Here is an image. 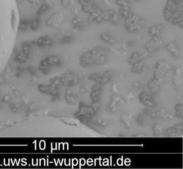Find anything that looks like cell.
Here are the masks:
<instances>
[{"label":"cell","instance_id":"cell-1","mask_svg":"<svg viewBox=\"0 0 183 169\" xmlns=\"http://www.w3.org/2000/svg\"><path fill=\"white\" fill-rule=\"evenodd\" d=\"M13 15L12 0H0V43L8 40L11 36Z\"/></svg>","mask_w":183,"mask_h":169},{"label":"cell","instance_id":"cell-2","mask_svg":"<svg viewBox=\"0 0 183 169\" xmlns=\"http://www.w3.org/2000/svg\"><path fill=\"white\" fill-rule=\"evenodd\" d=\"M183 0H167L163 12V17L169 23L183 26Z\"/></svg>","mask_w":183,"mask_h":169},{"label":"cell","instance_id":"cell-3","mask_svg":"<svg viewBox=\"0 0 183 169\" xmlns=\"http://www.w3.org/2000/svg\"><path fill=\"white\" fill-rule=\"evenodd\" d=\"M105 61V54L101 48L96 47L92 51L84 53L82 57V62L84 65L90 64L93 62L103 63Z\"/></svg>","mask_w":183,"mask_h":169},{"label":"cell","instance_id":"cell-4","mask_svg":"<svg viewBox=\"0 0 183 169\" xmlns=\"http://www.w3.org/2000/svg\"><path fill=\"white\" fill-rule=\"evenodd\" d=\"M124 26L129 33H137L141 28L140 18L136 14L130 12L127 17L125 18Z\"/></svg>","mask_w":183,"mask_h":169},{"label":"cell","instance_id":"cell-5","mask_svg":"<svg viewBox=\"0 0 183 169\" xmlns=\"http://www.w3.org/2000/svg\"><path fill=\"white\" fill-rule=\"evenodd\" d=\"M79 1L83 11L89 14L98 8L92 0H79Z\"/></svg>","mask_w":183,"mask_h":169},{"label":"cell","instance_id":"cell-6","mask_svg":"<svg viewBox=\"0 0 183 169\" xmlns=\"http://www.w3.org/2000/svg\"><path fill=\"white\" fill-rule=\"evenodd\" d=\"M163 26L162 24L156 25L150 28L149 30V34L152 37H159L162 34L163 32Z\"/></svg>","mask_w":183,"mask_h":169},{"label":"cell","instance_id":"cell-7","mask_svg":"<svg viewBox=\"0 0 183 169\" xmlns=\"http://www.w3.org/2000/svg\"><path fill=\"white\" fill-rule=\"evenodd\" d=\"M130 13V4L128 5L121 6L120 9V15L123 18H126Z\"/></svg>","mask_w":183,"mask_h":169},{"label":"cell","instance_id":"cell-8","mask_svg":"<svg viewBox=\"0 0 183 169\" xmlns=\"http://www.w3.org/2000/svg\"><path fill=\"white\" fill-rule=\"evenodd\" d=\"M100 37L102 40H103L104 42L109 44H113L115 43V40L112 37L110 36L106 32L101 33Z\"/></svg>","mask_w":183,"mask_h":169},{"label":"cell","instance_id":"cell-9","mask_svg":"<svg viewBox=\"0 0 183 169\" xmlns=\"http://www.w3.org/2000/svg\"><path fill=\"white\" fill-rule=\"evenodd\" d=\"M115 3L117 4L118 6H119L120 7L125 5H129V0H116Z\"/></svg>","mask_w":183,"mask_h":169},{"label":"cell","instance_id":"cell-10","mask_svg":"<svg viewBox=\"0 0 183 169\" xmlns=\"http://www.w3.org/2000/svg\"><path fill=\"white\" fill-rule=\"evenodd\" d=\"M167 49L169 50V51L170 52H171L172 53H176V52H177V50H176V49L175 45H174L172 43H169L167 45Z\"/></svg>","mask_w":183,"mask_h":169},{"label":"cell","instance_id":"cell-11","mask_svg":"<svg viewBox=\"0 0 183 169\" xmlns=\"http://www.w3.org/2000/svg\"><path fill=\"white\" fill-rule=\"evenodd\" d=\"M110 21H111L113 23H117L118 22V14L117 13H116V12H113V13H112V14L111 15V18H110V19H109Z\"/></svg>","mask_w":183,"mask_h":169}]
</instances>
